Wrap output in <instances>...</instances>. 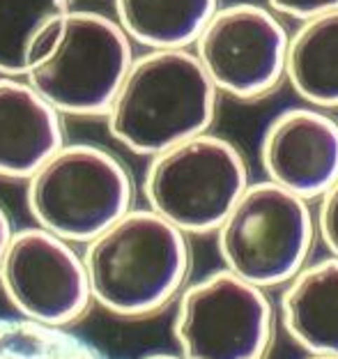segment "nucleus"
Here are the masks:
<instances>
[{"mask_svg":"<svg viewBox=\"0 0 338 359\" xmlns=\"http://www.w3.org/2000/svg\"><path fill=\"white\" fill-rule=\"evenodd\" d=\"M265 180L316 203L338 182V120L292 106L271 118L260 141Z\"/></svg>","mask_w":338,"mask_h":359,"instance_id":"nucleus-10","label":"nucleus"},{"mask_svg":"<svg viewBox=\"0 0 338 359\" xmlns=\"http://www.w3.org/2000/svg\"><path fill=\"white\" fill-rule=\"evenodd\" d=\"M278 330L271 290L226 267L189 281L175 302L173 339L187 359H269Z\"/></svg>","mask_w":338,"mask_h":359,"instance_id":"nucleus-6","label":"nucleus"},{"mask_svg":"<svg viewBox=\"0 0 338 359\" xmlns=\"http://www.w3.org/2000/svg\"><path fill=\"white\" fill-rule=\"evenodd\" d=\"M131 62V39L118 21L93 10H72L60 51L26 81L60 116L106 118Z\"/></svg>","mask_w":338,"mask_h":359,"instance_id":"nucleus-7","label":"nucleus"},{"mask_svg":"<svg viewBox=\"0 0 338 359\" xmlns=\"http://www.w3.org/2000/svg\"><path fill=\"white\" fill-rule=\"evenodd\" d=\"M249 184L240 148L208 132L150 157L143 196L147 208L182 233L214 235Z\"/></svg>","mask_w":338,"mask_h":359,"instance_id":"nucleus-5","label":"nucleus"},{"mask_svg":"<svg viewBox=\"0 0 338 359\" xmlns=\"http://www.w3.org/2000/svg\"><path fill=\"white\" fill-rule=\"evenodd\" d=\"M208 72L189 48L147 51L131 62L106 116L109 134L141 157L208 134L217 116Z\"/></svg>","mask_w":338,"mask_h":359,"instance_id":"nucleus-2","label":"nucleus"},{"mask_svg":"<svg viewBox=\"0 0 338 359\" xmlns=\"http://www.w3.org/2000/svg\"><path fill=\"white\" fill-rule=\"evenodd\" d=\"M0 359H106V355L65 327L0 316Z\"/></svg>","mask_w":338,"mask_h":359,"instance_id":"nucleus-16","label":"nucleus"},{"mask_svg":"<svg viewBox=\"0 0 338 359\" xmlns=\"http://www.w3.org/2000/svg\"><path fill=\"white\" fill-rule=\"evenodd\" d=\"M269 10L297 21H311L316 16L338 10V0H267Z\"/></svg>","mask_w":338,"mask_h":359,"instance_id":"nucleus-19","label":"nucleus"},{"mask_svg":"<svg viewBox=\"0 0 338 359\" xmlns=\"http://www.w3.org/2000/svg\"><path fill=\"white\" fill-rule=\"evenodd\" d=\"M67 14L58 16V19L48 21L46 26L39 28V32L35 35V39H32V44L28 48V69L30 72L39 67V65H46L58 51H60V46L65 42V32H67Z\"/></svg>","mask_w":338,"mask_h":359,"instance_id":"nucleus-17","label":"nucleus"},{"mask_svg":"<svg viewBox=\"0 0 338 359\" xmlns=\"http://www.w3.org/2000/svg\"><path fill=\"white\" fill-rule=\"evenodd\" d=\"M28 210L39 228L67 242H93L131 210L127 166L90 143L62 145L28 177Z\"/></svg>","mask_w":338,"mask_h":359,"instance_id":"nucleus-4","label":"nucleus"},{"mask_svg":"<svg viewBox=\"0 0 338 359\" xmlns=\"http://www.w3.org/2000/svg\"><path fill=\"white\" fill-rule=\"evenodd\" d=\"M62 145L60 113L26 79L0 76V177L28 180Z\"/></svg>","mask_w":338,"mask_h":359,"instance_id":"nucleus-11","label":"nucleus"},{"mask_svg":"<svg viewBox=\"0 0 338 359\" xmlns=\"http://www.w3.org/2000/svg\"><path fill=\"white\" fill-rule=\"evenodd\" d=\"M141 359H187L180 353H152V355H145Z\"/></svg>","mask_w":338,"mask_h":359,"instance_id":"nucleus-21","label":"nucleus"},{"mask_svg":"<svg viewBox=\"0 0 338 359\" xmlns=\"http://www.w3.org/2000/svg\"><path fill=\"white\" fill-rule=\"evenodd\" d=\"M221 267L265 290H281L320 247L313 203L269 180L251 182L214 233Z\"/></svg>","mask_w":338,"mask_h":359,"instance_id":"nucleus-3","label":"nucleus"},{"mask_svg":"<svg viewBox=\"0 0 338 359\" xmlns=\"http://www.w3.org/2000/svg\"><path fill=\"white\" fill-rule=\"evenodd\" d=\"M12 226H10V219H7L5 215V210L0 208V263H3V256H5V251H7V244H10L12 240Z\"/></svg>","mask_w":338,"mask_h":359,"instance_id":"nucleus-20","label":"nucleus"},{"mask_svg":"<svg viewBox=\"0 0 338 359\" xmlns=\"http://www.w3.org/2000/svg\"><path fill=\"white\" fill-rule=\"evenodd\" d=\"M83 263L95 304L118 318H150L187 288L191 247L150 208H131L86 244Z\"/></svg>","mask_w":338,"mask_h":359,"instance_id":"nucleus-1","label":"nucleus"},{"mask_svg":"<svg viewBox=\"0 0 338 359\" xmlns=\"http://www.w3.org/2000/svg\"><path fill=\"white\" fill-rule=\"evenodd\" d=\"M302 359H338V357H329V355H304Z\"/></svg>","mask_w":338,"mask_h":359,"instance_id":"nucleus-22","label":"nucleus"},{"mask_svg":"<svg viewBox=\"0 0 338 359\" xmlns=\"http://www.w3.org/2000/svg\"><path fill=\"white\" fill-rule=\"evenodd\" d=\"M115 21L150 51L196 46L219 12V0H113Z\"/></svg>","mask_w":338,"mask_h":359,"instance_id":"nucleus-13","label":"nucleus"},{"mask_svg":"<svg viewBox=\"0 0 338 359\" xmlns=\"http://www.w3.org/2000/svg\"><path fill=\"white\" fill-rule=\"evenodd\" d=\"M69 12V0H0V76H28V48L39 28Z\"/></svg>","mask_w":338,"mask_h":359,"instance_id":"nucleus-15","label":"nucleus"},{"mask_svg":"<svg viewBox=\"0 0 338 359\" xmlns=\"http://www.w3.org/2000/svg\"><path fill=\"white\" fill-rule=\"evenodd\" d=\"M0 288L21 318L48 327L76 323L93 302L83 256L39 226L14 231L0 263Z\"/></svg>","mask_w":338,"mask_h":359,"instance_id":"nucleus-9","label":"nucleus"},{"mask_svg":"<svg viewBox=\"0 0 338 359\" xmlns=\"http://www.w3.org/2000/svg\"><path fill=\"white\" fill-rule=\"evenodd\" d=\"M290 35L276 12L255 3L219 7L196 42L214 88L240 102L269 95L285 79Z\"/></svg>","mask_w":338,"mask_h":359,"instance_id":"nucleus-8","label":"nucleus"},{"mask_svg":"<svg viewBox=\"0 0 338 359\" xmlns=\"http://www.w3.org/2000/svg\"><path fill=\"white\" fill-rule=\"evenodd\" d=\"M285 79L313 109H338V10L304 21L290 37Z\"/></svg>","mask_w":338,"mask_h":359,"instance_id":"nucleus-14","label":"nucleus"},{"mask_svg":"<svg viewBox=\"0 0 338 359\" xmlns=\"http://www.w3.org/2000/svg\"><path fill=\"white\" fill-rule=\"evenodd\" d=\"M318 242L327 256L338 258V182L316 201Z\"/></svg>","mask_w":338,"mask_h":359,"instance_id":"nucleus-18","label":"nucleus"},{"mask_svg":"<svg viewBox=\"0 0 338 359\" xmlns=\"http://www.w3.org/2000/svg\"><path fill=\"white\" fill-rule=\"evenodd\" d=\"M276 304L281 332L304 355L338 357V258H313Z\"/></svg>","mask_w":338,"mask_h":359,"instance_id":"nucleus-12","label":"nucleus"}]
</instances>
